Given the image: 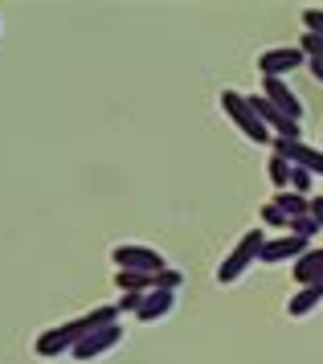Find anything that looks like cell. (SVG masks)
<instances>
[{
	"instance_id": "obj_14",
	"label": "cell",
	"mask_w": 323,
	"mask_h": 364,
	"mask_svg": "<svg viewBox=\"0 0 323 364\" xmlns=\"http://www.w3.org/2000/svg\"><path fill=\"white\" fill-rule=\"evenodd\" d=\"M115 287L123 295H147L156 291V274H144V270H115Z\"/></svg>"
},
{
	"instance_id": "obj_8",
	"label": "cell",
	"mask_w": 323,
	"mask_h": 364,
	"mask_svg": "<svg viewBox=\"0 0 323 364\" xmlns=\"http://www.w3.org/2000/svg\"><path fill=\"white\" fill-rule=\"evenodd\" d=\"M307 250H311V242L295 237V233H282V237H275V242H266V246H262L258 262H270V266H278V262H299Z\"/></svg>"
},
{
	"instance_id": "obj_24",
	"label": "cell",
	"mask_w": 323,
	"mask_h": 364,
	"mask_svg": "<svg viewBox=\"0 0 323 364\" xmlns=\"http://www.w3.org/2000/svg\"><path fill=\"white\" fill-rule=\"evenodd\" d=\"M307 66H311V74H315V82H323V62H319V58H315V62H307Z\"/></svg>"
},
{
	"instance_id": "obj_10",
	"label": "cell",
	"mask_w": 323,
	"mask_h": 364,
	"mask_svg": "<svg viewBox=\"0 0 323 364\" xmlns=\"http://www.w3.org/2000/svg\"><path fill=\"white\" fill-rule=\"evenodd\" d=\"M262 95L275 102V107L291 119V123H299V119H303V102H299V95L287 86V78H262Z\"/></svg>"
},
{
	"instance_id": "obj_16",
	"label": "cell",
	"mask_w": 323,
	"mask_h": 364,
	"mask_svg": "<svg viewBox=\"0 0 323 364\" xmlns=\"http://www.w3.org/2000/svg\"><path fill=\"white\" fill-rule=\"evenodd\" d=\"M266 176H270V184H275L278 193H282V188H291L295 164H291V160H282V156H270V164H266Z\"/></svg>"
},
{
	"instance_id": "obj_9",
	"label": "cell",
	"mask_w": 323,
	"mask_h": 364,
	"mask_svg": "<svg viewBox=\"0 0 323 364\" xmlns=\"http://www.w3.org/2000/svg\"><path fill=\"white\" fill-rule=\"evenodd\" d=\"M275 156H282V160H291L295 168H307V172L323 176V151L307 148L303 139H275Z\"/></svg>"
},
{
	"instance_id": "obj_13",
	"label": "cell",
	"mask_w": 323,
	"mask_h": 364,
	"mask_svg": "<svg viewBox=\"0 0 323 364\" xmlns=\"http://www.w3.org/2000/svg\"><path fill=\"white\" fill-rule=\"evenodd\" d=\"M319 303H323V282H315V287H303L299 295L287 299V315L291 319H307L311 311H319Z\"/></svg>"
},
{
	"instance_id": "obj_1",
	"label": "cell",
	"mask_w": 323,
	"mask_h": 364,
	"mask_svg": "<svg viewBox=\"0 0 323 364\" xmlns=\"http://www.w3.org/2000/svg\"><path fill=\"white\" fill-rule=\"evenodd\" d=\"M119 303H107V307H95L90 315H78V319H65V323H58V328H49L37 336V344H33V356H41V360H53V356H70L74 348H78V340H86L90 331L98 328H111V323H119Z\"/></svg>"
},
{
	"instance_id": "obj_17",
	"label": "cell",
	"mask_w": 323,
	"mask_h": 364,
	"mask_svg": "<svg viewBox=\"0 0 323 364\" xmlns=\"http://www.w3.org/2000/svg\"><path fill=\"white\" fill-rule=\"evenodd\" d=\"M291 193H299V197H307V200H311V193H315V172H307V168H295Z\"/></svg>"
},
{
	"instance_id": "obj_4",
	"label": "cell",
	"mask_w": 323,
	"mask_h": 364,
	"mask_svg": "<svg viewBox=\"0 0 323 364\" xmlns=\"http://www.w3.org/2000/svg\"><path fill=\"white\" fill-rule=\"evenodd\" d=\"M115 270H144V274H160L164 270V254L152 246H115L111 250Z\"/></svg>"
},
{
	"instance_id": "obj_21",
	"label": "cell",
	"mask_w": 323,
	"mask_h": 364,
	"mask_svg": "<svg viewBox=\"0 0 323 364\" xmlns=\"http://www.w3.org/2000/svg\"><path fill=\"white\" fill-rule=\"evenodd\" d=\"M303 21H307V33L323 37V9H303Z\"/></svg>"
},
{
	"instance_id": "obj_11",
	"label": "cell",
	"mask_w": 323,
	"mask_h": 364,
	"mask_svg": "<svg viewBox=\"0 0 323 364\" xmlns=\"http://www.w3.org/2000/svg\"><path fill=\"white\" fill-rule=\"evenodd\" d=\"M176 311V291H147L144 295V307H139V319L144 323H156L164 315Z\"/></svg>"
},
{
	"instance_id": "obj_3",
	"label": "cell",
	"mask_w": 323,
	"mask_h": 364,
	"mask_svg": "<svg viewBox=\"0 0 323 364\" xmlns=\"http://www.w3.org/2000/svg\"><path fill=\"white\" fill-rule=\"evenodd\" d=\"M221 107H226V115L233 119V127H238L245 139H254V144H275V132L254 115V107H250L245 95H238V90H221Z\"/></svg>"
},
{
	"instance_id": "obj_23",
	"label": "cell",
	"mask_w": 323,
	"mask_h": 364,
	"mask_svg": "<svg viewBox=\"0 0 323 364\" xmlns=\"http://www.w3.org/2000/svg\"><path fill=\"white\" fill-rule=\"evenodd\" d=\"M311 217L323 225V197H311Z\"/></svg>"
},
{
	"instance_id": "obj_15",
	"label": "cell",
	"mask_w": 323,
	"mask_h": 364,
	"mask_svg": "<svg viewBox=\"0 0 323 364\" xmlns=\"http://www.w3.org/2000/svg\"><path fill=\"white\" fill-rule=\"evenodd\" d=\"M275 205H278V209H282L287 217H291V221H295V217H307V213H311V200H307V197H299V193H291V188L275 193Z\"/></svg>"
},
{
	"instance_id": "obj_18",
	"label": "cell",
	"mask_w": 323,
	"mask_h": 364,
	"mask_svg": "<svg viewBox=\"0 0 323 364\" xmlns=\"http://www.w3.org/2000/svg\"><path fill=\"white\" fill-rule=\"evenodd\" d=\"M323 230V225H319V221H315V217H295V221H291V230H287V233H295V237H303V242H311V237H315V233H319Z\"/></svg>"
},
{
	"instance_id": "obj_2",
	"label": "cell",
	"mask_w": 323,
	"mask_h": 364,
	"mask_svg": "<svg viewBox=\"0 0 323 364\" xmlns=\"http://www.w3.org/2000/svg\"><path fill=\"white\" fill-rule=\"evenodd\" d=\"M262 246H266V237H262V230H250L238 237V246L229 250L226 258H221V266H217V282L221 287H233V282L242 279L245 270L254 266V258L262 254Z\"/></svg>"
},
{
	"instance_id": "obj_19",
	"label": "cell",
	"mask_w": 323,
	"mask_h": 364,
	"mask_svg": "<svg viewBox=\"0 0 323 364\" xmlns=\"http://www.w3.org/2000/svg\"><path fill=\"white\" fill-rule=\"evenodd\" d=\"M262 221H266V225H275V230H291V217L282 213L275 200H266V205H262Z\"/></svg>"
},
{
	"instance_id": "obj_12",
	"label": "cell",
	"mask_w": 323,
	"mask_h": 364,
	"mask_svg": "<svg viewBox=\"0 0 323 364\" xmlns=\"http://www.w3.org/2000/svg\"><path fill=\"white\" fill-rule=\"evenodd\" d=\"M291 274L295 282H303V287H315V282H323V250L311 246L299 262H291Z\"/></svg>"
},
{
	"instance_id": "obj_7",
	"label": "cell",
	"mask_w": 323,
	"mask_h": 364,
	"mask_svg": "<svg viewBox=\"0 0 323 364\" xmlns=\"http://www.w3.org/2000/svg\"><path fill=\"white\" fill-rule=\"evenodd\" d=\"M123 344V323H111V328H98V331H90L86 340H78V348L70 352L74 360H98V356H107L111 348H119Z\"/></svg>"
},
{
	"instance_id": "obj_20",
	"label": "cell",
	"mask_w": 323,
	"mask_h": 364,
	"mask_svg": "<svg viewBox=\"0 0 323 364\" xmlns=\"http://www.w3.org/2000/svg\"><path fill=\"white\" fill-rule=\"evenodd\" d=\"M180 282H184V270H176V266H164L160 274H156V291H176Z\"/></svg>"
},
{
	"instance_id": "obj_6",
	"label": "cell",
	"mask_w": 323,
	"mask_h": 364,
	"mask_svg": "<svg viewBox=\"0 0 323 364\" xmlns=\"http://www.w3.org/2000/svg\"><path fill=\"white\" fill-rule=\"evenodd\" d=\"M250 107H254V115L275 132V139H299V135H303V123H291V119L282 115L266 95H250Z\"/></svg>"
},
{
	"instance_id": "obj_22",
	"label": "cell",
	"mask_w": 323,
	"mask_h": 364,
	"mask_svg": "<svg viewBox=\"0 0 323 364\" xmlns=\"http://www.w3.org/2000/svg\"><path fill=\"white\" fill-rule=\"evenodd\" d=\"M139 307H144V295H123L119 299V311L123 315H139Z\"/></svg>"
},
{
	"instance_id": "obj_5",
	"label": "cell",
	"mask_w": 323,
	"mask_h": 364,
	"mask_svg": "<svg viewBox=\"0 0 323 364\" xmlns=\"http://www.w3.org/2000/svg\"><path fill=\"white\" fill-rule=\"evenodd\" d=\"M299 66H307V53L299 50V46L266 50V53L258 58V74H262V78H287V74H295Z\"/></svg>"
}]
</instances>
